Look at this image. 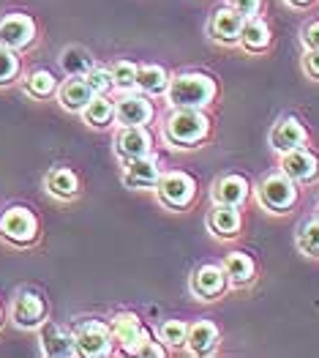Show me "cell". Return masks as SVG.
<instances>
[{
	"mask_svg": "<svg viewBox=\"0 0 319 358\" xmlns=\"http://www.w3.org/2000/svg\"><path fill=\"white\" fill-rule=\"evenodd\" d=\"M36 38V22L25 14H6L0 17V47L22 50Z\"/></svg>",
	"mask_w": 319,
	"mask_h": 358,
	"instance_id": "cell-11",
	"label": "cell"
},
{
	"mask_svg": "<svg viewBox=\"0 0 319 358\" xmlns=\"http://www.w3.org/2000/svg\"><path fill=\"white\" fill-rule=\"evenodd\" d=\"M240 47L246 52H265L270 47V28L260 17H248L240 30Z\"/></svg>",
	"mask_w": 319,
	"mask_h": 358,
	"instance_id": "cell-23",
	"label": "cell"
},
{
	"mask_svg": "<svg viewBox=\"0 0 319 358\" xmlns=\"http://www.w3.org/2000/svg\"><path fill=\"white\" fill-rule=\"evenodd\" d=\"M60 66H63V71L68 77H85L87 71L93 69V58L80 47H68L63 52V58H60Z\"/></svg>",
	"mask_w": 319,
	"mask_h": 358,
	"instance_id": "cell-27",
	"label": "cell"
},
{
	"mask_svg": "<svg viewBox=\"0 0 319 358\" xmlns=\"http://www.w3.org/2000/svg\"><path fill=\"white\" fill-rule=\"evenodd\" d=\"M224 271H227L232 287H246L257 279V266L246 252H230L224 257Z\"/></svg>",
	"mask_w": 319,
	"mask_h": 358,
	"instance_id": "cell-22",
	"label": "cell"
},
{
	"mask_svg": "<svg viewBox=\"0 0 319 358\" xmlns=\"http://www.w3.org/2000/svg\"><path fill=\"white\" fill-rule=\"evenodd\" d=\"M58 96H60L63 110H68V113H82L87 107V101H90L96 93L87 85L85 77H71V80L63 83V88H60Z\"/></svg>",
	"mask_w": 319,
	"mask_h": 358,
	"instance_id": "cell-21",
	"label": "cell"
},
{
	"mask_svg": "<svg viewBox=\"0 0 319 358\" xmlns=\"http://www.w3.org/2000/svg\"><path fill=\"white\" fill-rule=\"evenodd\" d=\"M156 115L153 101L145 93H123L115 101V120L120 126H147Z\"/></svg>",
	"mask_w": 319,
	"mask_h": 358,
	"instance_id": "cell-9",
	"label": "cell"
},
{
	"mask_svg": "<svg viewBox=\"0 0 319 358\" xmlns=\"http://www.w3.org/2000/svg\"><path fill=\"white\" fill-rule=\"evenodd\" d=\"M210 134V118L202 110H172L164 123V137L175 148H197Z\"/></svg>",
	"mask_w": 319,
	"mask_h": 358,
	"instance_id": "cell-2",
	"label": "cell"
},
{
	"mask_svg": "<svg viewBox=\"0 0 319 358\" xmlns=\"http://www.w3.org/2000/svg\"><path fill=\"white\" fill-rule=\"evenodd\" d=\"M156 197L164 208L170 210H186L194 200H197V180L191 178L188 173H161V178L156 183Z\"/></svg>",
	"mask_w": 319,
	"mask_h": 358,
	"instance_id": "cell-3",
	"label": "cell"
},
{
	"mask_svg": "<svg viewBox=\"0 0 319 358\" xmlns=\"http://www.w3.org/2000/svg\"><path fill=\"white\" fill-rule=\"evenodd\" d=\"M142 320L134 315V312H117L115 317H112V323H110V334H112V342H117L123 350H134V345L140 342V336H142Z\"/></svg>",
	"mask_w": 319,
	"mask_h": 358,
	"instance_id": "cell-18",
	"label": "cell"
},
{
	"mask_svg": "<svg viewBox=\"0 0 319 358\" xmlns=\"http://www.w3.org/2000/svg\"><path fill=\"white\" fill-rule=\"evenodd\" d=\"M112 74V85H115L120 93H128V90L137 88V63L131 60H117L115 66L110 69Z\"/></svg>",
	"mask_w": 319,
	"mask_h": 358,
	"instance_id": "cell-30",
	"label": "cell"
},
{
	"mask_svg": "<svg viewBox=\"0 0 319 358\" xmlns=\"http://www.w3.org/2000/svg\"><path fill=\"white\" fill-rule=\"evenodd\" d=\"M248 192H251V183L243 176H224V178L216 180V186H213V203L240 208L248 200Z\"/></svg>",
	"mask_w": 319,
	"mask_h": 358,
	"instance_id": "cell-20",
	"label": "cell"
},
{
	"mask_svg": "<svg viewBox=\"0 0 319 358\" xmlns=\"http://www.w3.org/2000/svg\"><path fill=\"white\" fill-rule=\"evenodd\" d=\"M153 150V134L147 126H120L115 134V153L120 162L142 159Z\"/></svg>",
	"mask_w": 319,
	"mask_h": 358,
	"instance_id": "cell-8",
	"label": "cell"
},
{
	"mask_svg": "<svg viewBox=\"0 0 319 358\" xmlns=\"http://www.w3.org/2000/svg\"><path fill=\"white\" fill-rule=\"evenodd\" d=\"M257 200L270 213H290L297 203V183L284 173H273L257 186Z\"/></svg>",
	"mask_w": 319,
	"mask_h": 358,
	"instance_id": "cell-4",
	"label": "cell"
},
{
	"mask_svg": "<svg viewBox=\"0 0 319 358\" xmlns=\"http://www.w3.org/2000/svg\"><path fill=\"white\" fill-rule=\"evenodd\" d=\"M230 290V276L224 266H202L191 276V293L200 301H216Z\"/></svg>",
	"mask_w": 319,
	"mask_h": 358,
	"instance_id": "cell-10",
	"label": "cell"
},
{
	"mask_svg": "<svg viewBox=\"0 0 319 358\" xmlns=\"http://www.w3.org/2000/svg\"><path fill=\"white\" fill-rule=\"evenodd\" d=\"M82 118H85V123L93 126V129L110 126V123L115 120V101L107 99V93H96V96L87 101L85 110H82Z\"/></svg>",
	"mask_w": 319,
	"mask_h": 358,
	"instance_id": "cell-25",
	"label": "cell"
},
{
	"mask_svg": "<svg viewBox=\"0 0 319 358\" xmlns=\"http://www.w3.org/2000/svg\"><path fill=\"white\" fill-rule=\"evenodd\" d=\"M137 88L145 96H164L170 88V74L161 66H153V63L137 66Z\"/></svg>",
	"mask_w": 319,
	"mask_h": 358,
	"instance_id": "cell-24",
	"label": "cell"
},
{
	"mask_svg": "<svg viewBox=\"0 0 319 358\" xmlns=\"http://www.w3.org/2000/svg\"><path fill=\"white\" fill-rule=\"evenodd\" d=\"M186 336H188V326L183 320H167L158 329V342L167 350H183L186 348Z\"/></svg>",
	"mask_w": 319,
	"mask_h": 358,
	"instance_id": "cell-28",
	"label": "cell"
},
{
	"mask_svg": "<svg viewBox=\"0 0 319 358\" xmlns=\"http://www.w3.org/2000/svg\"><path fill=\"white\" fill-rule=\"evenodd\" d=\"M230 6H232L237 14H243L246 20L248 17H257L262 11V0H230Z\"/></svg>",
	"mask_w": 319,
	"mask_h": 358,
	"instance_id": "cell-35",
	"label": "cell"
},
{
	"mask_svg": "<svg viewBox=\"0 0 319 358\" xmlns=\"http://www.w3.org/2000/svg\"><path fill=\"white\" fill-rule=\"evenodd\" d=\"M297 249L309 257H319V216L309 219L297 233Z\"/></svg>",
	"mask_w": 319,
	"mask_h": 358,
	"instance_id": "cell-31",
	"label": "cell"
},
{
	"mask_svg": "<svg viewBox=\"0 0 319 358\" xmlns=\"http://www.w3.org/2000/svg\"><path fill=\"white\" fill-rule=\"evenodd\" d=\"M0 326H3V309H0Z\"/></svg>",
	"mask_w": 319,
	"mask_h": 358,
	"instance_id": "cell-39",
	"label": "cell"
},
{
	"mask_svg": "<svg viewBox=\"0 0 319 358\" xmlns=\"http://www.w3.org/2000/svg\"><path fill=\"white\" fill-rule=\"evenodd\" d=\"M216 80L200 74V71H183L177 77H170L167 88V101L172 110H205L216 101Z\"/></svg>",
	"mask_w": 319,
	"mask_h": 358,
	"instance_id": "cell-1",
	"label": "cell"
},
{
	"mask_svg": "<svg viewBox=\"0 0 319 358\" xmlns=\"http://www.w3.org/2000/svg\"><path fill=\"white\" fill-rule=\"evenodd\" d=\"M281 173L295 180L297 186L300 183H314L319 178V156L311 153L306 145L287 150V153H281Z\"/></svg>",
	"mask_w": 319,
	"mask_h": 358,
	"instance_id": "cell-7",
	"label": "cell"
},
{
	"mask_svg": "<svg viewBox=\"0 0 319 358\" xmlns=\"http://www.w3.org/2000/svg\"><path fill=\"white\" fill-rule=\"evenodd\" d=\"M47 189H50V194H55L60 200H71L80 194V178L66 167H55L47 176Z\"/></svg>",
	"mask_w": 319,
	"mask_h": 358,
	"instance_id": "cell-26",
	"label": "cell"
},
{
	"mask_svg": "<svg viewBox=\"0 0 319 358\" xmlns=\"http://www.w3.org/2000/svg\"><path fill=\"white\" fill-rule=\"evenodd\" d=\"M131 353H134V356H140V358H164L167 356V348H164L161 342H156V339L150 336V331L145 329Z\"/></svg>",
	"mask_w": 319,
	"mask_h": 358,
	"instance_id": "cell-32",
	"label": "cell"
},
{
	"mask_svg": "<svg viewBox=\"0 0 319 358\" xmlns=\"http://www.w3.org/2000/svg\"><path fill=\"white\" fill-rule=\"evenodd\" d=\"M287 3H290L292 8H309L314 0H287Z\"/></svg>",
	"mask_w": 319,
	"mask_h": 358,
	"instance_id": "cell-38",
	"label": "cell"
},
{
	"mask_svg": "<svg viewBox=\"0 0 319 358\" xmlns=\"http://www.w3.org/2000/svg\"><path fill=\"white\" fill-rule=\"evenodd\" d=\"M218 326L213 320H197L188 326V336H186V348L194 353V356H213L216 348H218Z\"/></svg>",
	"mask_w": 319,
	"mask_h": 358,
	"instance_id": "cell-16",
	"label": "cell"
},
{
	"mask_svg": "<svg viewBox=\"0 0 319 358\" xmlns=\"http://www.w3.org/2000/svg\"><path fill=\"white\" fill-rule=\"evenodd\" d=\"M306 140H309V131L297 118H281L270 131V145L279 153L300 148V145H306Z\"/></svg>",
	"mask_w": 319,
	"mask_h": 358,
	"instance_id": "cell-14",
	"label": "cell"
},
{
	"mask_svg": "<svg viewBox=\"0 0 319 358\" xmlns=\"http://www.w3.org/2000/svg\"><path fill=\"white\" fill-rule=\"evenodd\" d=\"M303 71L311 80H319V50H306V55H303Z\"/></svg>",
	"mask_w": 319,
	"mask_h": 358,
	"instance_id": "cell-36",
	"label": "cell"
},
{
	"mask_svg": "<svg viewBox=\"0 0 319 358\" xmlns=\"http://www.w3.org/2000/svg\"><path fill=\"white\" fill-rule=\"evenodd\" d=\"M85 80H87V85L93 88V93H110V90L115 88V85H112V74H110V69H104V66H93L85 74Z\"/></svg>",
	"mask_w": 319,
	"mask_h": 358,
	"instance_id": "cell-33",
	"label": "cell"
},
{
	"mask_svg": "<svg viewBox=\"0 0 319 358\" xmlns=\"http://www.w3.org/2000/svg\"><path fill=\"white\" fill-rule=\"evenodd\" d=\"M303 47L306 50H319V20L317 22H309L303 28Z\"/></svg>",
	"mask_w": 319,
	"mask_h": 358,
	"instance_id": "cell-37",
	"label": "cell"
},
{
	"mask_svg": "<svg viewBox=\"0 0 319 358\" xmlns=\"http://www.w3.org/2000/svg\"><path fill=\"white\" fill-rule=\"evenodd\" d=\"M243 22H246V17L237 14L232 6L218 8V11L213 14V20H210V28H207L210 30V38L218 41V44H224V47H235V44H240Z\"/></svg>",
	"mask_w": 319,
	"mask_h": 358,
	"instance_id": "cell-12",
	"label": "cell"
},
{
	"mask_svg": "<svg viewBox=\"0 0 319 358\" xmlns=\"http://www.w3.org/2000/svg\"><path fill=\"white\" fill-rule=\"evenodd\" d=\"M123 164H126V170H123V183H126L128 189H156L161 173H158V164H156L150 156L131 159V162H123Z\"/></svg>",
	"mask_w": 319,
	"mask_h": 358,
	"instance_id": "cell-17",
	"label": "cell"
},
{
	"mask_svg": "<svg viewBox=\"0 0 319 358\" xmlns=\"http://www.w3.org/2000/svg\"><path fill=\"white\" fill-rule=\"evenodd\" d=\"M207 227H210V233L216 238H235V236H240V227H243L240 208L216 203V208L210 210V216H207Z\"/></svg>",
	"mask_w": 319,
	"mask_h": 358,
	"instance_id": "cell-19",
	"label": "cell"
},
{
	"mask_svg": "<svg viewBox=\"0 0 319 358\" xmlns=\"http://www.w3.org/2000/svg\"><path fill=\"white\" fill-rule=\"evenodd\" d=\"M0 236L17 246H28L38 236V222L28 208L14 206L0 213Z\"/></svg>",
	"mask_w": 319,
	"mask_h": 358,
	"instance_id": "cell-5",
	"label": "cell"
},
{
	"mask_svg": "<svg viewBox=\"0 0 319 358\" xmlns=\"http://www.w3.org/2000/svg\"><path fill=\"white\" fill-rule=\"evenodd\" d=\"M17 74H20V58L14 55V50L0 47V85H8Z\"/></svg>",
	"mask_w": 319,
	"mask_h": 358,
	"instance_id": "cell-34",
	"label": "cell"
},
{
	"mask_svg": "<svg viewBox=\"0 0 319 358\" xmlns=\"http://www.w3.org/2000/svg\"><path fill=\"white\" fill-rule=\"evenodd\" d=\"M11 317H14V323L20 326V329H36V326H41L44 323V317H47V303L44 299L38 296V293H20L17 301H14V306H11Z\"/></svg>",
	"mask_w": 319,
	"mask_h": 358,
	"instance_id": "cell-13",
	"label": "cell"
},
{
	"mask_svg": "<svg viewBox=\"0 0 319 358\" xmlns=\"http://www.w3.org/2000/svg\"><path fill=\"white\" fill-rule=\"evenodd\" d=\"M74 342H77V356L98 358L112 353V334L110 326L98 323V320H87L74 331Z\"/></svg>",
	"mask_w": 319,
	"mask_h": 358,
	"instance_id": "cell-6",
	"label": "cell"
},
{
	"mask_svg": "<svg viewBox=\"0 0 319 358\" xmlns=\"http://www.w3.org/2000/svg\"><path fill=\"white\" fill-rule=\"evenodd\" d=\"M41 350L44 356L50 358H68L77 356V342H74V334L58 326V323H47L41 329Z\"/></svg>",
	"mask_w": 319,
	"mask_h": 358,
	"instance_id": "cell-15",
	"label": "cell"
},
{
	"mask_svg": "<svg viewBox=\"0 0 319 358\" xmlns=\"http://www.w3.org/2000/svg\"><path fill=\"white\" fill-rule=\"evenodd\" d=\"M25 90H28L30 96H36V99H50V96L58 90V80H55L52 71L41 69V71H33V74L28 77Z\"/></svg>",
	"mask_w": 319,
	"mask_h": 358,
	"instance_id": "cell-29",
	"label": "cell"
}]
</instances>
